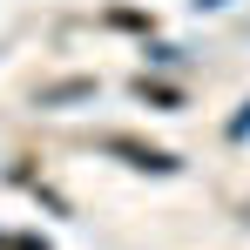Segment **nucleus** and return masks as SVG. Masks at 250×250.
Segmentation results:
<instances>
[{
	"label": "nucleus",
	"mask_w": 250,
	"mask_h": 250,
	"mask_svg": "<svg viewBox=\"0 0 250 250\" xmlns=\"http://www.w3.org/2000/svg\"><path fill=\"white\" fill-rule=\"evenodd\" d=\"M149 61H156V68H176V61H183V47H169V41H156V47H149Z\"/></svg>",
	"instance_id": "4"
},
{
	"label": "nucleus",
	"mask_w": 250,
	"mask_h": 250,
	"mask_svg": "<svg viewBox=\"0 0 250 250\" xmlns=\"http://www.w3.org/2000/svg\"><path fill=\"white\" fill-rule=\"evenodd\" d=\"M88 95H95V75H68V82L41 88V108H68V102H88Z\"/></svg>",
	"instance_id": "2"
},
{
	"label": "nucleus",
	"mask_w": 250,
	"mask_h": 250,
	"mask_svg": "<svg viewBox=\"0 0 250 250\" xmlns=\"http://www.w3.org/2000/svg\"><path fill=\"white\" fill-rule=\"evenodd\" d=\"M102 149H108V156H122L128 169H149V176H176V156H169V149H149V142H128V135H108Z\"/></svg>",
	"instance_id": "1"
},
{
	"label": "nucleus",
	"mask_w": 250,
	"mask_h": 250,
	"mask_svg": "<svg viewBox=\"0 0 250 250\" xmlns=\"http://www.w3.org/2000/svg\"><path fill=\"white\" fill-rule=\"evenodd\" d=\"M230 135H237V142H244V135H250V102H244V115L230 122Z\"/></svg>",
	"instance_id": "5"
},
{
	"label": "nucleus",
	"mask_w": 250,
	"mask_h": 250,
	"mask_svg": "<svg viewBox=\"0 0 250 250\" xmlns=\"http://www.w3.org/2000/svg\"><path fill=\"white\" fill-rule=\"evenodd\" d=\"M135 95H142L149 108H183V95H176V88H156V82H135Z\"/></svg>",
	"instance_id": "3"
},
{
	"label": "nucleus",
	"mask_w": 250,
	"mask_h": 250,
	"mask_svg": "<svg viewBox=\"0 0 250 250\" xmlns=\"http://www.w3.org/2000/svg\"><path fill=\"white\" fill-rule=\"evenodd\" d=\"M196 7H230V0H196Z\"/></svg>",
	"instance_id": "6"
}]
</instances>
